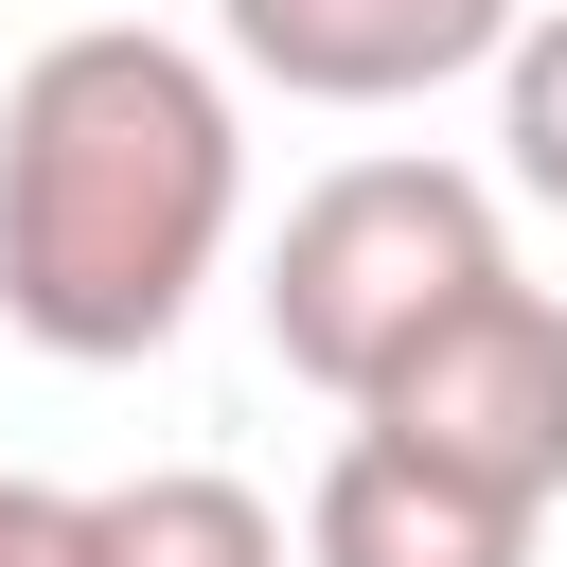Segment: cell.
<instances>
[{
	"label": "cell",
	"mask_w": 567,
	"mask_h": 567,
	"mask_svg": "<svg viewBox=\"0 0 567 567\" xmlns=\"http://www.w3.org/2000/svg\"><path fill=\"white\" fill-rule=\"evenodd\" d=\"M248 230V106L195 35L89 18L0 89V319L53 372H124Z\"/></svg>",
	"instance_id": "1"
},
{
	"label": "cell",
	"mask_w": 567,
	"mask_h": 567,
	"mask_svg": "<svg viewBox=\"0 0 567 567\" xmlns=\"http://www.w3.org/2000/svg\"><path fill=\"white\" fill-rule=\"evenodd\" d=\"M514 248H496V177H461V159H337L284 230H266V354L301 372V390H372L461 284H496Z\"/></svg>",
	"instance_id": "2"
},
{
	"label": "cell",
	"mask_w": 567,
	"mask_h": 567,
	"mask_svg": "<svg viewBox=\"0 0 567 567\" xmlns=\"http://www.w3.org/2000/svg\"><path fill=\"white\" fill-rule=\"evenodd\" d=\"M354 425H390V443H425V461H461V478H496V496H567V301L549 284H461L372 390H354Z\"/></svg>",
	"instance_id": "3"
},
{
	"label": "cell",
	"mask_w": 567,
	"mask_h": 567,
	"mask_svg": "<svg viewBox=\"0 0 567 567\" xmlns=\"http://www.w3.org/2000/svg\"><path fill=\"white\" fill-rule=\"evenodd\" d=\"M514 18L532 0H213L230 71L284 89V106H425V89L496 71Z\"/></svg>",
	"instance_id": "4"
},
{
	"label": "cell",
	"mask_w": 567,
	"mask_h": 567,
	"mask_svg": "<svg viewBox=\"0 0 567 567\" xmlns=\"http://www.w3.org/2000/svg\"><path fill=\"white\" fill-rule=\"evenodd\" d=\"M532 532H549L532 496H496V478H461L390 425H354L301 496V567H532Z\"/></svg>",
	"instance_id": "5"
},
{
	"label": "cell",
	"mask_w": 567,
	"mask_h": 567,
	"mask_svg": "<svg viewBox=\"0 0 567 567\" xmlns=\"http://www.w3.org/2000/svg\"><path fill=\"white\" fill-rule=\"evenodd\" d=\"M89 567H301V549H284V514H266L248 478H213V461H142V478L89 496Z\"/></svg>",
	"instance_id": "6"
},
{
	"label": "cell",
	"mask_w": 567,
	"mask_h": 567,
	"mask_svg": "<svg viewBox=\"0 0 567 567\" xmlns=\"http://www.w3.org/2000/svg\"><path fill=\"white\" fill-rule=\"evenodd\" d=\"M496 177L532 213H567V0H532L514 53H496Z\"/></svg>",
	"instance_id": "7"
},
{
	"label": "cell",
	"mask_w": 567,
	"mask_h": 567,
	"mask_svg": "<svg viewBox=\"0 0 567 567\" xmlns=\"http://www.w3.org/2000/svg\"><path fill=\"white\" fill-rule=\"evenodd\" d=\"M0 567H89V496H53V478L0 461Z\"/></svg>",
	"instance_id": "8"
}]
</instances>
